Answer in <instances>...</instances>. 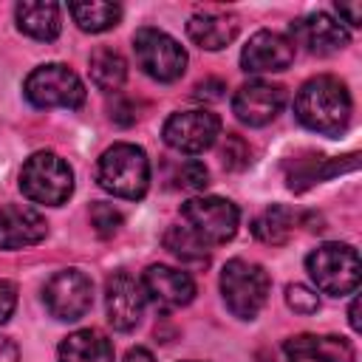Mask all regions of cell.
<instances>
[{
	"label": "cell",
	"mask_w": 362,
	"mask_h": 362,
	"mask_svg": "<svg viewBox=\"0 0 362 362\" xmlns=\"http://www.w3.org/2000/svg\"><path fill=\"white\" fill-rule=\"evenodd\" d=\"M164 249L187 266H209V246H204L184 223H173L164 232Z\"/></svg>",
	"instance_id": "d4e9b609"
},
{
	"label": "cell",
	"mask_w": 362,
	"mask_h": 362,
	"mask_svg": "<svg viewBox=\"0 0 362 362\" xmlns=\"http://www.w3.org/2000/svg\"><path fill=\"white\" fill-rule=\"evenodd\" d=\"M351 93L345 82L331 74L311 76L294 96V116L303 127L320 136H339L351 122Z\"/></svg>",
	"instance_id": "6da1fadb"
},
{
	"label": "cell",
	"mask_w": 362,
	"mask_h": 362,
	"mask_svg": "<svg viewBox=\"0 0 362 362\" xmlns=\"http://www.w3.org/2000/svg\"><path fill=\"white\" fill-rule=\"evenodd\" d=\"M68 14L74 23L88 34H102L122 20V6L107 0H88V3H68Z\"/></svg>",
	"instance_id": "7402d4cb"
},
{
	"label": "cell",
	"mask_w": 362,
	"mask_h": 362,
	"mask_svg": "<svg viewBox=\"0 0 362 362\" xmlns=\"http://www.w3.org/2000/svg\"><path fill=\"white\" fill-rule=\"evenodd\" d=\"M348 322H351V328H354V331H359V328H362V325H359V300H356V297H354V300H351V305H348Z\"/></svg>",
	"instance_id": "d590c367"
},
{
	"label": "cell",
	"mask_w": 362,
	"mask_h": 362,
	"mask_svg": "<svg viewBox=\"0 0 362 362\" xmlns=\"http://www.w3.org/2000/svg\"><path fill=\"white\" fill-rule=\"evenodd\" d=\"M175 181H178L181 189H204V187L209 184V170H206L201 161L189 158V161H184V164L178 167Z\"/></svg>",
	"instance_id": "f1b7e54d"
},
{
	"label": "cell",
	"mask_w": 362,
	"mask_h": 362,
	"mask_svg": "<svg viewBox=\"0 0 362 362\" xmlns=\"http://www.w3.org/2000/svg\"><path fill=\"white\" fill-rule=\"evenodd\" d=\"M221 161L226 170H243L252 164V147L243 136L238 133H226L223 136V147H221Z\"/></svg>",
	"instance_id": "484cf974"
},
{
	"label": "cell",
	"mask_w": 362,
	"mask_h": 362,
	"mask_svg": "<svg viewBox=\"0 0 362 362\" xmlns=\"http://www.w3.org/2000/svg\"><path fill=\"white\" fill-rule=\"evenodd\" d=\"M356 153H351V158L342 164V161H331V158H322V156H308V158H291L286 164V184L288 189L294 192H303L308 189L311 184L339 173V170H354L356 167Z\"/></svg>",
	"instance_id": "44dd1931"
},
{
	"label": "cell",
	"mask_w": 362,
	"mask_h": 362,
	"mask_svg": "<svg viewBox=\"0 0 362 362\" xmlns=\"http://www.w3.org/2000/svg\"><path fill=\"white\" fill-rule=\"evenodd\" d=\"M133 54L139 68L156 82H175L187 71V51L161 28L144 25L133 34Z\"/></svg>",
	"instance_id": "ba28073f"
},
{
	"label": "cell",
	"mask_w": 362,
	"mask_h": 362,
	"mask_svg": "<svg viewBox=\"0 0 362 362\" xmlns=\"http://www.w3.org/2000/svg\"><path fill=\"white\" fill-rule=\"evenodd\" d=\"M269 288L272 280L260 263L232 257L221 269V294L229 314L238 320H255L269 300Z\"/></svg>",
	"instance_id": "3957f363"
},
{
	"label": "cell",
	"mask_w": 362,
	"mask_h": 362,
	"mask_svg": "<svg viewBox=\"0 0 362 362\" xmlns=\"http://www.w3.org/2000/svg\"><path fill=\"white\" fill-rule=\"evenodd\" d=\"M286 305L297 314H317L320 308V297L317 291H311L308 286H300V283H291L286 286Z\"/></svg>",
	"instance_id": "83f0119b"
},
{
	"label": "cell",
	"mask_w": 362,
	"mask_h": 362,
	"mask_svg": "<svg viewBox=\"0 0 362 362\" xmlns=\"http://www.w3.org/2000/svg\"><path fill=\"white\" fill-rule=\"evenodd\" d=\"M286 362H354L356 351L345 337L334 334H297L283 342Z\"/></svg>",
	"instance_id": "2e32d148"
},
{
	"label": "cell",
	"mask_w": 362,
	"mask_h": 362,
	"mask_svg": "<svg viewBox=\"0 0 362 362\" xmlns=\"http://www.w3.org/2000/svg\"><path fill=\"white\" fill-rule=\"evenodd\" d=\"M42 303L51 317L62 322H74L90 311L93 303V283L79 269H62L51 274L42 286Z\"/></svg>",
	"instance_id": "9c48e42d"
},
{
	"label": "cell",
	"mask_w": 362,
	"mask_h": 362,
	"mask_svg": "<svg viewBox=\"0 0 362 362\" xmlns=\"http://www.w3.org/2000/svg\"><path fill=\"white\" fill-rule=\"evenodd\" d=\"M59 362H113L110 339L96 328H79L59 342Z\"/></svg>",
	"instance_id": "ffe728a7"
},
{
	"label": "cell",
	"mask_w": 362,
	"mask_h": 362,
	"mask_svg": "<svg viewBox=\"0 0 362 362\" xmlns=\"http://www.w3.org/2000/svg\"><path fill=\"white\" fill-rule=\"evenodd\" d=\"M286 107V88L263 79L243 82L232 96V113L249 127H263Z\"/></svg>",
	"instance_id": "7c38bea8"
},
{
	"label": "cell",
	"mask_w": 362,
	"mask_h": 362,
	"mask_svg": "<svg viewBox=\"0 0 362 362\" xmlns=\"http://www.w3.org/2000/svg\"><path fill=\"white\" fill-rule=\"evenodd\" d=\"M240 31V23L232 11H215V8H206V11H195L189 20H187V34L189 40L204 48V51H221L226 48Z\"/></svg>",
	"instance_id": "ac0fdd59"
},
{
	"label": "cell",
	"mask_w": 362,
	"mask_h": 362,
	"mask_svg": "<svg viewBox=\"0 0 362 362\" xmlns=\"http://www.w3.org/2000/svg\"><path fill=\"white\" fill-rule=\"evenodd\" d=\"M147 305V294L141 288V280H136L127 272H113L105 280V311L113 331H133L141 322Z\"/></svg>",
	"instance_id": "8fae6325"
},
{
	"label": "cell",
	"mask_w": 362,
	"mask_h": 362,
	"mask_svg": "<svg viewBox=\"0 0 362 362\" xmlns=\"http://www.w3.org/2000/svg\"><path fill=\"white\" fill-rule=\"evenodd\" d=\"M14 20L17 28L40 42H51L59 37V6L57 3H45V0H23L14 6Z\"/></svg>",
	"instance_id": "d6986e66"
},
{
	"label": "cell",
	"mask_w": 362,
	"mask_h": 362,
	"mask_svg": "<svg viewBox=\"0 0 362 362\" xmlns=\"http://www.w3.org/2000/svg\"><path fill=\"white\" fill-rule=\"evenodd\" d=\"M161 136L167 147L195 156L215 144V139L221 136V119L212 110H181L164 122Z\"/></svg>",
	"instance_id": "30bf717a"
},
{
	"label": "cell",
	"mask_w": 362,
	"mask_h": 362,
	"mask_svg": "<svg viewBox=\"0 0 362 362\" xmlns=\"http://www.w3.org/2000/svg\"><path fill=\"white\" fill-rule=\"evenodd\" d=\"M337 11H339V17H345V23L351 28L362 25V6L359 3H337Z\"/></svg>",
	"instance_id": "1f68e13d"
},
{
	"label": "cell",
	"mask_w": 362,
	"mask_h": 362,
	"mask_svg": "<svg viewBox=\"0 0 362 362\" xmlns=\"http://www.w3.org/2000/svg\"><path fill=\"white\" fill-rule=\"evenodd\" d=\"M14 308H17V286L11 280H0V325L8 322Z\"/></svg>",
	"instance_id": "f546056e"
},
{
	"label": "cell",
	"mask_w": 362,
	"mask_h": 362,
	"mask_svg": "<svg viewBox=\"0 0 362 362\" xmlns=\"http://www.w3.org/2000/svg\"><path fill=\"white\" fill-rule=\"evenodd\" d=\"M23 96L40 107H65V110H76L85 105V85L82 79L62 62H45L40 68H34L25 82H23Z\"/></svg>",
	"instance_id": "8992f818"
},
{
	"label": "cell",
	"mask_w": 362,
	"mask_h": 362,
	"mask_svg": "<svg viewBox=\"0 0 362 362\" xmlns=\"http://www.w3.org/2000/svg\"><path fill=\"white\" fill-rule=\"evenodd\" d=\"M96 181L105 192L116 198L139 201L150 187V158L141 147L130 141H119L99 156Z\"/></svg>",
	"instance_id": "7a4b0ae2"
},
{
	"label": "cell",
	"mask_w": 362,
	"mask_h": 362,
	"mask_svg": "<svg viewBox=\"0 0 362 362\" xmlns=\"http://www.w3.org/2000/svg\"><path fill=\"white\" fill-rule=\"evenodd\" d=\"M181 221L204 246H221L235 238L240 212L229 198L201 195L181 204Z\"/></svg>",
	"instance_id": "52a82bcc"
},
{
	"label": "cell",
	"mask_w": 362,
	"mask_h": 362,
	"mask_svg": "<svg viewBox=\"0 0 362 362\" xmlns=\"http://www.w3.org/2000/svg\"><path fill=\"white\" fill-rule=\"evenodd\" d=\"M124 362H156V359H153V354H150L147 348L136 345V348H130V351L124 354Z\"/></svg>",
	"instance_id": "e575fe53"
},
{
	"label": "cell",
	"mask_w": 362,
	"mask_h": 362,
	"mask_svg": "<svg viewBox=\"0 0 362 362\" xmlns=\"http://www.w3.org/2000/svg\"><path fill=\"white\" fill-rule=\"evenodd\" d=\"M48 235V221L25 204L0 206V249H25Z\"/></svg>",
	"instance_id": "e0dca14e"
},
{
	"label": "cell",
	"mask_w": 362,
	"mask_h": 362,
	"mask_svg": "<svg viewBox=\"0 0 362 362\" xmlns=\"http://www.w3.org/2000/svg\"><path fill=\"white\" fill-rule=\"evenodd\" d=\"M223 90H226L223 79H215V76H209V79L198 82L192 93H195V99H221V96H223Z\"/></svg>",
	"instance_id": "4dcf8cb0"
},
{
	"label": "cell",
	"mask_w": 362,
	"mask_h": 362,
	"mask_svg": "<svg viewBox=\"0 0 362 362\" xmlns=\"http://www.w3.org/2000/svg\"><path fill=\"white\" fill-rule=\"evenodd\" d=\"M0 362H20V348L8 337H0Z\"/></svg>",
	"instance_id": "836d02e7"
},
{
	"label": "cell",
	"mask_w": 362,
	"mask_h": 362,
	"mask_svg": "<svg viewBox=\"0 0 362 362\" xmlns=\"http://www.w3.org/2000/svg\"><path fill=\"white\" fill-rule=\"evenodd\" d=\"M305 272L322 294L345 297L356 291L362 266L351 243H320L305 257Z\"/></svg>",
	"instance_id": "5b68a950"
},
{
	"label": "cell",
	"mask_w": 362,
	"mask_h": 362,
	"mask_svg": "<svg viewBox=\"0 0 362 362\" xmlns=\"http://www.w3.org/2000/svg\"><path fill=\"white\" fill-rule=\"evenodd\" d=\"M20 189L28 201L45 206H62L74 192V170L51 150H37L20 170Z\"/></svg>",
	"instance_id": "277c9868"
},
{
	"label": "cell",
	"mask_w": 362,
	"mask_h": 362,
	"mask_svg": "<svg viewBox=\"0 0 362 362\" xmlns=\"http://www.w3.org/2000/svg\"><path fill=\"white\" fill-rule=\"evenodd\" d=\"M110 119L119 122V124H133L136 122V113H133V107L127 102H119V105L110 107Z\"/></svg>",
	"instance_id": "d6a6232c"
},
{
	"label": "cell",
	"mask_w": 362,
	"mask_h": 362,
	"mask_svg": "<svg viewBox=\"0 0 362 362\" xmlns=\"http://www.w3.org/2000/svg\"><path fill=\"white\" fill-rule=\"evenodd\" d=\"M141 288H144L147 300H153L161 308H181V305L192 303V297H195V280L189 277V272H181V269L164 266V263H153L144 269Z\"/></svg>",
	"instance_id": "9a60e30c"
},
{
	"label": "cell",
	"mask_w": 362,
	"mask_h": 362,
	"mask_svg": "<svg viewBox=\"0 0 362 362\" xmlns=\"http://www.w3.org/2000/svg\"><path fill=\"white\" fill-rule=\"evenodd\" d=\"M291 229H294V212L283 204H272L266 206L255 221H252V235L260 240V243H272V246H280L291 238Z\"/></svg>",
	"instance_id": "cb8c5ba5"
},
{
	"label": "cell",
	"mask_w": 362,
	"mask_h": 362,
	"mask_svg": "<svg viewBox=\"0 0 362 362\" xmlns=\"http://www.w3.org/2000/svg\"><path fill=\"white\" fill-rule=\"evenodd\" d=\"M90 226L96 229L99 238H113L119 232V226H122V212L116 206L99 201V204L90 206Z\"/></svg>",
	"instance_id": "4316f807"
},
{
	"label": "cell",
	"mask_w": 362,
	"mask_h": 362,
	"mask_svg": "<svg viewBox=\"0 0 362 362\" xmlns=\"http://www.w3.org/2000/svg\"><path fill=\"white\" fill-rule=\"evenodd\" d=\"M348 40H351L348 28L325 11H314L291 23V45H300L303 51L317 54V57L337 54L339 48L348 45Z\"/></svg>",
	"instance_id": "4fadbf2b"
},
{
	"label": "cell",
	"mask_w": 362,
	"mask_h": 362,
	"mask_svg": "<svg viewBox=\"0 0 362 362\" xmlns=\"http://www.w3.org/2000/svg\"><path fill=\"white\" fill-rule=\"evenodd\" d=\"M294 62V45L280 31H255L240 51V68L246 74H274Z\"/></svg>",
	"instance_id": "5bb4252c"
},
{
	"label": "cell",
	"mask_w": 362,
	"mask_h": 362,
	"mask_svg": "<svg viewBox=\"0 0 362 362\" xmlns=\"http://www.w3.org/2000/svg\"><path fill=\"white\" fill-rule=\"evenodd\" d=\"M88 71H90V82L105 93H116L127 79V62L113 48H96L90 54V68Z\"/></svg>",
	"instance_id": "603a6c76"
}]
</instances>
